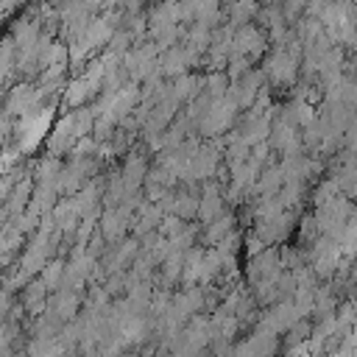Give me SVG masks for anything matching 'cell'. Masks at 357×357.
<instances>
[]
</instances>
